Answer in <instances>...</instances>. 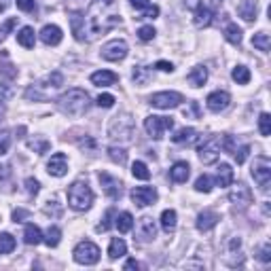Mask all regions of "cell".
<instances>
[{
  "label": "cell",
  "mask_w": 271,
  "mask_h": 271,
  "mask_svg": "<svg viewBox=\"0 0 271 271\" xmlns=\"http://www.w3.org/2000/svg\"><path fill=\"white\" fill-rule=\"evenodd\" d=\"M57 106L64 114L70 117H81L89 110V93L83 89H68L66 93H62L60 100H57Z\"/></svg>",
  "instance_id": "cell-1"
},
{
  "label": "cell",
  "mask_w": 271,
  "mask_h": 271,
  "mask_svg": "<svg viewBox=\"0 0 271 271\" xmlns=\"http://www.w3.org/2000/svg\"><path fill=\"white\" fill-rule=\"evenodd\" d=\"M68 204L76 212L89 210L93 204V191L89 188V184L83 180H76V182L70 184L68 186Z\"/></svg>",
  "instance_id": "cell-2"
},
{
  "label": "cell",
  "mask_w": 271,
  "mask_h": 271,
  "mask_svg": "<svg viewBox=\"0 0 271 271\" xmlns=\"http://www.w3.org/2000/svg\"><path fill=\"white\" fill-rule=\"evenodd\" d=\"M252 178H254V182L258 186H261L263 193L269 191V186H271V161L265 155L254 159V163H252Z\"/></svg>",
  "instance_id": "cell-3"
},
{
  "label": "cell",
  "mask_w": 271,
  "mask_h": 271,
  "mask_svg": "<svg viewBox=\"0 0 271 271\" xmlns=\"http://www.w3.org/2000/svg\"><path fill=\"white\" fill-rule=\"evenodd\" d=\"M220 157V142L216 136H208L202 140V144H199V161L206 163V166H212V163H216Z\"/></svg>",
  "instance_id": "cell-4"
},
{
  "label": "cell",
  "mask_w": 271,
  "mask_h": 271,
  "mask_svg": "<svg viewBox=\"0 0 271 271\" xmlns=\"http://www.w3.org/2000/svg\"><path fill=\"white\" fill-rule=\"evenodd\" d=\"M174 127V119L172 117H146L144 119V129L148 132L150 138H155V140H161L163 134L168 132V129Z\"/></svg>",
  "instance_id": "cell-5"
},
{
  "label": "cell",
  "mask_w": 271,
  "mask_h": 271,
  "mask_svg": "<svg viewBox=\"0 0 271 271\" xmlns=\"http://www.w3.org/2000/svg\"><path fill=\"white\" fill-rule=\"evenodd\" d=\"M72 254L74 261L81 265H96L100 261V248L93 242H81Z\"/></svg>",
  "instance_id": "cell-6"
},
{
  "label": "cell",
  "mask_w": 271,
  "mask_h": 271,
  "mask_svg": "<svg viewBox=\"0 0 271 271\" xmlns=\"http://www.w3.org/2000/svg\"><path fill=\"white\" fill-rule=\"evenodd\" d=\"M182 96L178 91H161V93H155L150 96V104L155 108H161V110H170V108H176V106L182 104Z\"/></svg>",
  "instance_id": "cell-7"
},
{
  "label": "cell",
  "mask_w": 271,
  "mask_h": 271,
  "mask_svg": "<svg viewBox=\"0 0 271 271\" xmlns=\"http://www.w3.org/2000/svg\"><path fill=\"white\" fill-rule=\"evenodd\" d=\"M127 43L125 41H110L102 47V57L108 62H123L127 57Z\"/></svg>",
  "instance_id": "cell-8"
},
{
  "label": "cell",
  "mask_w": 271,
  "mask_h": 271,
  "mask_svg": "<svg viewBox=\"0 0 271 271\" xmlns=\"http://www.w3.org/2000/svg\"><path fill=\"white\" fill-rule=\"evenodd\" d=\"M157 238V225L155 220H152L150 216H142L138 220V227H136V238L140 244H146V242H152Z\"/></svg>",
  "instance_id": "cell-9"
},
{
  "label": "cell",
  "mask_w": 271,
  "mask_h": 271,
  "mask_svg": "<svg viewBox=\"0 0 271 271\" xmlns=\"http://www.w3.org/2000/svg\"><path fill=\"white\" fill-rule=\"evenodd\" d=\"M98 178H100V184L104 188V193L108 195L110 199H119L123 195V182L119 178H114V176L106 174V172H100Z\"/></svg>",
  "instance_id": "cell-10"
},
{
  "label": "cell",
  "mask_w": 271,
  "mask_h": 271,
  "mask_svg": "<svg viewBox=\"0 0 271 271\" xmlns=\"http://www.w3.org/2000/svg\"><path fill=\"white\" fill-rule=\"evenodd\" d=\"M132 202L140 208H144V206H152L157 202V191H155V186H136L134 191H132Z\"/></svg>",
  "instance_id": "cell-11"
},
{
  "label": "cell",
  "mask_w": 271,
  "mask_h": 271,
  "mask_svg": "<svg viewBox=\"0 0 271 271\" xmlns=\"http://www.w3.org/2000/svg\"><path fill=\"white\" fill-rule=\"evenodd\" d=\"M229 202L235 204V206H250L252 204V191H250V186H246L244 182H240L238 186H233V191L229 193Z\"/></svg>",
  "instance_id": "cell-12"
},
{
  "label": "cell",
  "mask_w": 271,
  "mask_h": 271,
  "mask_svg": "<svg viewBox=\"0 0 271 271\" xmlns=\"http://www.w3.org/2000/svg\"><path fill=\"white\" fill-rule=\"evenodd\" d=\"M229 102H231V96H229L227 91H212L210 96H208V100H206L208 108H210L212 112H220V110H225L227 106H229Z\"/></svg>",
  "instance_id": "cell-13"
},
{
  "label": "cell",
  "mask_w": 271,
  "mask_h": 271,
  "mask_svg": "<svg viewBox=\"0 0 271 271\" xmlns=\"http://www.w3.org/2000/svg\"><path fill=\"white\" fill-rule=\"evenodd\" d=\"M47 172H49L51 176H55V178H62V176L68 172V159L64 152H55V155L49 159V163H47Z\"/></svg>",
  "instance_id": "cell-14"
},
{
  "label": "cell",
  "mask_w": 271,
  "mask_h": 271,
  "mask_svg": "<svg viewBox=\"0 0 271 271\" xmlns=\"http://www.w3.org/2000/svg\"><path fill=\"white\" fill-rule=\"evenodd\" d=\"M220 220V214L214 210H204L202 214L197 216V229L199 231H210L216 227V222Z\"/></svg>",
  "instance_id": "cell-15"
},
{
  "label": "cell",
  "mask_w": 271,
  "mask_h": 271,
  "mask_svg": "<svg viewBox=\"0 0 271 271\" xmlns=\"http://www.w3.org/2000/svg\"><path fill=\"white\" fill-rule=\"evenodd\" d=\"M117 81H119V76L114 72H110V70H98V72L91 74V83L98 85V87H110Z\"/></svg>",
  "instance_id": "cell-16"
},
{
  "label": "cell",
  "mask_w": 271,
  "mask_h": 271,
  "mask_svg": "<svg viewBox=\"0 0 271 271\" xmlns=\"http://www.w3.org/2000/svg\"><path fill=\"white\" fill-rule=\"evenodd\" d=\"M188 176H191V168H188V163H186V161L174 163L172 170H170V178H172L174 182H178V184L186 182V180H188Z\"/></svg>",
  "instance_id": "cell-17"
},
{
  "label": "cell",
  "mask_w": 271,
  "mask_h": 271,
  "mask_svg": "<svg viewBox=\"0 0 271 271\" xmlns=\"http://www.w3.org/2000/svg\"><path fill=\"white\" fill-rule=\"evenodd\" d=\"M41 41L45 45H49V47H55V45H60L62 43V30L57 28V26H45L41 30Z\"/></svg>",
  "instance_id": "cell-18"
},
{
  "label": "cell",
  "mask_w": 271,
  "mask_h": 271,
  "mask_svg": "<svg viewBox=\"0 0 271 271\" xmlns=\"http://www.w3.org/2000/svg\"><path fill=\"white\" fill-rule=\"evenodd\" d=\"M186 81H188V85H193V87L206 85V81H208V68L206 66H195L191 72L186 74Z\"/></svg>",
  "instance_id": "cell-19"
},
{
  "label": "cell",
  "mask_w": 271,
  "mask_h": 271,
  "mask_svg": "<svg viewBox=\"0 0 271 271\" xmlns=\"http://www.w3.org/2000/svg\"><path fill=\"white\" fill-rule=\"evenodd\" d=\"M231 182H233V170H231V166H227V163H220L218 172H216V184L220 188H225Z\"/></svg>",
  "instance_id": "cell-20"
},
{
  "label": "cell",
  "mask_w": 271,
  "mask_h": 271,
  "mask_svg": "<svg viewBox=\"0 0 271 271\" xmlns=\"http://www.w3.org/2000/svg\"><path fill=\"white\" fill-rule=\"evenodd\" d=\"M212 11L208 9V7H204V5H199L197 9H195V26L197 28H206V26H210L212 23Z\"/></svg>",
  "instance_id": "cell-21"
},
{
  "label": "cell",
  "mask_w": 271,
  "mask_h": 271,
  "mask_svg": "<svg viewBox=\"0 0 271 271\" xmlns=\"http://www.w3.org/2000/svg\"><path fill=\"white\" fill-rule=\"evenodd\" d=\"M23 242L28 246H38L43 242V231L36 225H28L26 231H23Z\"/></svg>",
  "instance_id": "cell-22"
},
{
  "label": "cell",
  "mask_w": 271,
  "mask_h": 271,
  "mask_svg": "<svg viewBox=\"0 0 271 271\" xmlns=\"http://www.w3.org/2000/svg\"><path fill=\"white\" fill-rule=\"evenodd\" d=\"M34 41H36V36H34V30H32L30 26L21 28V30L17 32V43H19L21 47H26V49H32V47H34Z\"/></svg>",
  "instance_id": "cell-23"
},
{
  "label": "cell",
  "mask_w": 271,
  "mask_h": 271,
  "mask_svg": "<svg viewBox=\"0 0 271 271\" xmlns=\"http://www.w3.org/2000/svg\"><path fill=\"white\" fill-rule=\"evenodd\" d=\"M123 254H127V244L121 238H114L110 242V246H108V256L114 261V258H121Z\"/></svg>",
  "instance_id": "cell-24"
},
{
  "label": "cell",
  "mask_w": 271,
  "mask_h": 271,
  "mask_svg": "<svg viewBox=\"0 0 271 271\" xmlns=\"http://www.w3.org/2000/svg\"><path fill=\"white\" fill-rule=\"evenodd\" d=\"M70 23H72V32H74V38L76 41H85L83 36V26H85V17L81 15V13H72L70 15Z\"/></svg>",
  "instance_id": "cell-25"
},
{
  "label": "cell",
  "mask_w": 271,
  "mask_h": 271,
  "mask_svg": "<svg viewBox=\"0 0 271 271\" xmlns=\"http://www.w3.org/2000/svg\"><path fill=\"white\" fill-rule=\"evenodd\" d=\"M117 229H119V233H127V231H132L134 227V216L129 214V212H121V214H117Z\"/></svg>",
  "instance_id": "cell-26"
},
{
  "label": "cell",
  "mask_w": 271,
  "mask_h": 271,
  "mask_svg": "<svg viewBox=\"0 0 271 271\" xmlns=\"http://www.w3.org/2000/svg\"><path fill=\"white\" fill-rule=\"evenodd\" d=\"M176 212L174 210H166L161 214V229L166 231V233H174L176 231Z\"/></svg>",
  "instance_id": "cell-27"
},
{
  "label": "cell",
  "mask_w": 271,
  "mask_h": 271,
  "mask_svg": "<svg viewBox=\"0 0 271 271\" xmlns=\"http://www.w3.org/2000/svg\"><path fill=\"white\" fill-rule=\"evenodd\" d=\"M231 76H233V81L238 85H248L250 83V70L246 68V66H235Z\"/></svg>",
  "instance_id": "cell-28"
},
{
  "label": "cell",
  "mask_w": 271,
  "mask_h": 271,
  "mask_svg": "<svg viewBox=\"0 0 271 271\" xmlns=\"http://www.w3.org/2000/svg\"><path fill=\"white\" fill-rule=\"evenodd\" d=\"M132 79H134L136 85H146L150 81V70L146 66H136L134 72H132Z\"/></svg>",
  "instance_id": "cell-29"
},
{
  "label": "cell",
  "mask_w": 271,
  "mask_h": 271,
  "mask_svg": "<svg viewBox=\"0 0 271 271\" xmlns=\"http://www.w3.org/2000/svg\"><path fill=\"white\" fill-rule=\"evenodd\" d=\"M195 129L193 127H182V129H178V132H176L174 136H172V140L176 144H182V142H191V140L195 138Z\"/></svg>",
  "instance_id": "cell-30"
},
{
  "label": "cell",
  "mask_w": 271,
  "mask_h": 271,
  "mask_svg": "<svg viewBox=\"0 0 271 271\" xmlns=\"http://www.w3.org/2000/svg\"><path fill=\"white\" fill-rule=\"evenodd\" d=\"M60 240H62V231L60 227H49L45 233V244L49 246V248H55V246H60Z\"/></svg>",
  "instance_id": "cell-31"
},
{
  "label": "cell",
  "mask_w": 271,
  "mask_h": 271,
  "mask_svg": "<svg viewBox=\"0 0 271 271\" xmlns=\"http://www.w3.org/2000/svg\"><path fill=\"white\" fill-rule=\"evenodd\" d=\"M225 38L231 45H240L242 43V28H238V23H229L225 28Z\"/></svg>",
  "instance_id": "cell-32"
},
{
  "label": "cell",
  "mask_w": 271,
  "mask_h": 271,
  "mask_svg": "<svg viewBox=\"0 0 271 271\" xmlns=\"http://www.w3.org/2000/svg\"><path fill=\"white\" fill-rule=\"evenodd\" d=\"M15 250V238L11 233H0V254H9Z\"/></svg>",
  "instance_id": "cell-33"
},
{
  "label": "cell",
  "mask_w": 271,
  "mask_h": 271,
  "mask_svg": "<svg viewBox=\"0 0 271 271\" xmlns=\"http://www.w3.org/2000/svg\"><path fill=\"white\" fill-rule=\"evenodd\" d=\"M252 45L256 47L258 51H269V47H271V38H269V34L267 32H258L252 36Z\"/></svg>",
  "instance_id": "cell-34"
},
{
  "label": "cell",
  "mask_w": 271,
  "mask_h": 271,
  "mask_svg": "<svg viewBox=\"0 0 271 271\" xmlns=\"http://www.w3.org/2000/svg\"><path fill=\"white\" fill-rule=\"evenodd\" d=\"M240 15L246 21H254L256 19V5L252 3V0H246L244 5H240Z\"/></svg>",
  "instance_id": "cell-35"
},
{
  "label": "cell",
  "mask_w": 271,
  "mask_h": 271,
  "mask_svg": "<svg viewBox=\"0 0 271 271\" xmlns=\"http://www.w3.org/2000/svg\"><path fill=\"white\" fill-rule=\"evenodd\" d=\"M132 174H134V178H138V180H148L150 178V172L146 168V163H142V161H136L134 163V166H132Z\"/></svg>",
  "instance_id": "cell-36"
},
{
  "label": "cell",
  "mask_w": 271,
  "mask_h": 271,
  "mask_svg": "<svg viewBox=\"0 0 271 271\" xmlns=\"http://www.w3.org/2000/svg\"><path fill=\"white\" fill-rule=\"evenodd\" d=\"M248 152H250V146H248V144H238V146L233 148L231 155H233L235 161H238V166H242V163L248 159Z\"/></svg>",
  "instance_id": "cell-37"
},
{
  "label": "cell",
  "mask_w": 271,
  "mask_h": 271,
  "mask_svg": "<svg viewBox=\"0 0 271 271\" xmlns=\"http://www.w3.org/2000/svg\"><path fill=\"white\" fill-rule=\"evenodd\" d=\"M108 157H110L114 163H119V166H125V161H127V152H125V148L110 146V148H108Z\"/></svg>",
  "instance_id": "cell-38"
},
{
  "label": "cell",
  "mask_w": 271,
  "mask_h": 271,
  "mask_svg": "<svg viewBox=\"0 0 271 271\" xmlns=\"http://www.w3.org/2000/svg\"><path fill=\"white\" fill-rule=\"evenodd\" d=\"M195 191H199V193H210L212 191V178L208 174H204V176H199V178H197Z\"/></svg>",
  "instance_id": "cell-39"
},
{
  "label": "cell",
  "mask_w": 271,
  "mask_h": 271,
  "mask_svg": "<svg viewBox=\"0 0 271 271\" xmlns=\"http://www.w3.org/2000/svg\"><path fill=\"white\" fill-rule=\"evenodd\" d=\"M258 129H261V136L271 134V117L267 112H263L261 117H258Z\"/></svg>",
  "instance_id": "cell-40"
},
{
  "label": "cell",
  "mask_w": 271,
  "mask_h": 271,
  "mask_svg": "<svg viewBox=\"0 0 271 271\" xmlns=\"http://www.w3.org/2000/svg\"><path fill=\"white\" fill-rule=\"evenodd\" d=\"M138 38L142 41V43L152 41V38H155V28H152V26H142V28L138 30Z\"/></svg>",
  "instance_id": "cell-41"
},
{
  "label": "cell",
  "mask_w": 271,
  "mask_h": 271,
  "mask_svg": "<svg viewBox=\"0 0 271 271\" xmlns=\"http://www.w3.org/2000/svg\"><path fill=\"white\" fill-rule=\"evenodd\" d=\"M96 104L100 106V108H112L114 106V96H110V93H102V96H98Z\"/></svg>",
  "instance_id": "cell-42"
},
{
  "label": "cell",
  "mask_w": 271,
  "mask_h": 271,
  "mask_svg": "<svg viewBox=\"0 0 271 271\" xmlns=\"http://www.w3.org/2000/svg\"><path fill=\"white\" fill-rule=\"evenodd\" d=\"M9 146H11V134L7 129H3V132H0V155H7Z\"/></svg>",
  "instance_id": "cell-43"
},
{
  "label": "cell",
  "mask_w": 271,
  "mask_h": 271,
  "mask_svg": "<svg viewBox=\"0 0 271 271\" xmlns=\"http://www.w3.org/2000/svg\"><path fill=\"white\" fill-rule=\"evenodd\" d=\"M17 26V19L15 17H11V19H7L5 23H3V26H0V38H5L7 36V34L11 32V30H13Z\"/></svg>",
  "instance_id": "cell-44"
},
{
  "label": "cell",
  "mask_w": 271,
  "mask_h": 271,
  "mask_svg": "<svg viewBox=\"0 0 271 271\" xmlns=\"http://www.w3.org/2000/svg\"><path fill=\"white\" fill-rule=\"evenodd\" d=\"M17 3V9L26 11V13H30V11L36 9V0H15Z\"/></svg>",
  "instance_id": "cell-45"
},
{
  "label": "cell",
  "mask_w": 271,
  "mask_h": 271,
  "mask_svg": "<svg viewBox=\"0 0 271 271\" xmlns=\"http://www.w3.org/2000/svg\"><path fill=\"white\" fill-rule=\"evenodd\" d=\"M182 112H184L186 119H188V117H193V119H199V104H197V102H191V104H188V108H184Z\"/></svg>",
  "instance_id": "cell-46"
},
{
  "label": "cell",
  "mask_w": 271,
  "mask_h": 271,
  "mask_svg": "<svg viewBox=\"0 0 271 271\" xmlns=\"http://www.w3.org/2000/svg\"><path fill=\"white\" fill-rule=\"evenodd\" d=\"M30 148H34V150L38 152V155H43V152L49 150V142H47V140H38V142H34V140H32V142H30Z\"/></svg>",
  "instance_id": "cell-47"
},
{
  "label": "cell",
  "mask_w": 271,
  "mask_h": 271,
  "mask_svg": "<svg viewBox=\"0 0 271 271\" xmlns=\"http://www.w3.org/2000/svg\"><path fill=\"white\" fill-rule=\"evenodd\" d=\"M26 188H28L30 195H36V193L41 191V182H38L36 178H28V180H26Z\"/></svg>",
  "instance_id": "cell-48"
},
{
  "label": "cell",
  "mask_w": 271,
  "mask_h": 271,
  "mask_svg": "<svg viewBox=\"0 0 271 271\" xmlns=\"http://www.w3.org/2000/svg\"><path fill=\"white\" fill-rule=\"evenodd\" d=\"M0 72H5L9 79H15L17 76V70L11 66V64H5V62H0Z\"/></svg>",
  "instance_id": "cell-49"
},
{
  "label": "cell",
  "mask_w": 271,
  "mask_h": 271,
  "mask_svg": "<svg viewBox=\"0 0 271 271\" xmlns=\"http://www.w3.org/2000/svg\"><path fill=\"white\" fill-rule=\"evenodd\" d=\"M114 216V208H110L108 212H106V216H104V222H102V225L98 227L100 231H108L110 229V218Z\"/></svg>",
  "instance_id": "cell-50"
},
{
  "label": "cell",
  "mask_w": 271,
  "mask_h": 271,
  "mask_svg": "<svg viewBox=\"0 0 271 271\" xmlns=\"http://www.w3.org/2000/svg\"><path fill=\"white\" fill-rule=\"evenodd\" d=\"M258 258H261L263 263H269L271 261V246L269 244H265L263 248H261V252H258Z\"/></svg>",
  "instance_id": "cell-51"
},
{
  "label": "cell",
  "mask_w": 271,
  "mask_h": 271,
  "mask_svg": "<svg viewBox=\"0 0 271 271\" xmlns=\"http://www.w3.org/2000/svg\"><path fill=\"white\" fill-rule=\"evenodd\" d=\"M28 216H30L28 210H15V212H13V220H15V222H23V218H28Z\"/></svg>",
  "instance_id": "cell-52"
},
{
  "label": "cell",
  "mask_w": 271,
  "mask_h": 271,
  "mask_svg": "<svg viewBox=\"0 0 271 271\" xmlns=\"http://www.w3.org/2000/svg\"><path fill=\"white\" fill-rule=\"evenodd\" d=\"M155 68H157V70H161V72H172V70H174V66H172L170 62H163V60H161V62H157V64H155Z\"/></svg>",
  "instance_id": "cell-53"
},
{
  "label": "cell",
  "mask_w": 271,
  "mask_h": 271,
  "mask_svg": "<svg viewBox=\"0 0 271 271\" xmlns=\"http://www.w3.org/2000/svg\"><path fill=\"white\" fill-rule=\"evenodd\" d=\"M157 15H159V9H157V7H146L142 17H150V19H155Z\"/></svg>",
  "instance_id": "cell-54"
},
{
  "label": "cell",
  "mask_w": 271,
  "mask_h": 271,
  "mask_svg": "<svg viewBox=\"0 0 271 271\" xmlns=\"http://www.w3.org/2000/svg\"><path fill=\"white\" fill-rule=\"evenodd\" d=\"M129 3H132L134 9H146V7H150L148 0H129Z\"/></svg>",
  "instance_id": "cell-55"
},
{
  "label": "cell",
  "mask_w": 271,
  "mask_h": 271,
  "mask_svg": "<svg viewBox=\"0 0 271 271\" xmlns=\"http://www.w3.org/2000/svg\"><path fill=\"white\" fill-rule=\"evenodd\" d=\"M125 269H140V263L134 261V258H129V261L125 263Z\"/></svg>",
  "instance_id": "cell-56"
},
{
  "label": "cell",
  "mask_w": 271,
  "mask_h": 271,
  "mask_svg": "<svg viewBox=\"0 0 271 271\" xmlns=\"http://www.w3.org/2000/svg\"><path fill=\"white\" fill-rule=\"evenodd\" d=\"M199 5H202V3H199V0H188V7H191V9H197Z\"/></svg>",
  "instance_id": "cell-57"
},
{
  "label": "cell",
  "mask_w": 271,
  "mask_h": 271,
  "mask_svg": "<svg viewBox=\"0 0 271 271\" xmlns=\"http://www.w3.org/2000/svg\"><path fill=\"white\" fill-rule=\"evenodd\" d=\"M7 170H9V168H7V166H3V168H0V176H7V174H9V172H7Z\"/></svg>",
  "instance_id": "cell-58"
},
{
  "label": "cell",
  "mask_w": 271,
  "mask_h": 271,
  "mask_svg": "<svg viewBox=\"0 0 271 271\" xmlns=\"http://www.w3.org/2000/svg\"><path fill=\"white\" fill-rule=\"evenodd\" d=\"M100 3H104V5H112V0H100Z\"/></svg>",
  "instance_id": "cell-59"
},
{
  "label": "cell",
  "mask_w": 271,
  "mask_h": 271,
  "mask_svg": "<svg viewBox=\"0 0 271 271\" xmlns=\"http://www.w3.org/2000/svg\"><path fill=\"white\" fill-rule=\"evenodd\" d=\"M0 41H3V38H0Z\"/></svg>",
  "instance_id": "cell-60"
}]
</instances>
